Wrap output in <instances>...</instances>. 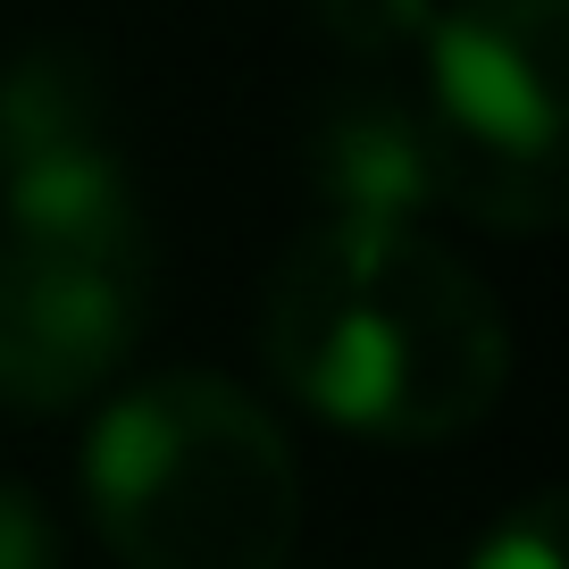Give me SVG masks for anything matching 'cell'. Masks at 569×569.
<instances>
[{
  "mask_svg": "<svg viewBox=\"0 0 569 569\" xmlns=\"http://www.w3.org/2000/svg\"><path fill=\"white\" fill-rule=\"evenodd\" d=\"M0 234L151 260V210L134 193V168H126L118 134L51 151V160H26V168H0Z\"/></svg>",
  "mask_w": 569,
  "mask_h": 569,
  "instance_id": "cell-6",
  "label": "cell"
},
{
  "mask_svg": "<svg viewBox=\"0 0 569 569\" xmlns=\"http://www.w3.org/2000/svg\"><path fill=\"white\" fill-rule=\"evenodd\" d=\"M302 177L327 218H427L436 210V151L410 92L386 76L336 84L302 126Z\"/></svg>",
  "mask_w": 569,
  "mask_h": 569,
  "instance_id": "cell-5",
  "label": "cell"
},
{
  "mask_svg": "<svg viewBox=\"0 0 569 569\" xmlns=\"http://www.w3.org/2000/svg\"><path fill=\"white\" fill-rule=\"evenodd\" d=\"M0 569H68L59 552V519L42 511V495L0 478Z\"/></svg>",
  "mask_w": 569,
  "mask_h": 569,
  "instance_id": "cell-10",
  "label": "cell"
},
{
  "mask_svg": "<svg viewBox=\"0 0 569 569\" xmlns=\"http://www.w3.org/2000/svg\"><path fill=\"white\" fill-rule=\"evenodd\" d=\"M469 569H561V495H528L519 511H502L486 528V545L469 552Z\"/></svg>",
  "mask_w": 569,
  "mask_h": 569,
  "instance_id": "cell-9",
  "label": "cell"
},
{
  "mask_svg": "<svg viewBox=\"0 0 569 569\" xmlns=\"http://www.w3.org/2000/svg\"><path fill=\"white\" fill-rule=\"evenodd\" d=\"M151 327V260L0 234V402L76 410L118 386Z\"/></svg>",
  "mask_w": 569,
  "mask_h": 569,
  "instance_id": "cell-4",
  "label": "cell"
},
{
  "mask_svg": "<svg viewBox=\"0 0 569 569\" xmlns=\"http://www.w3.org/2000/svg\"><path fill=\"white\" fill-rule=\"evenodd\" d=\"M569 0H436L419 34V118L436 201L495 234H552L569 210Z\"/></svg>",
  "mask_w": 569,
  "mask_h": 569,
  "instance_id": "cell-3",
  "label": "cell"
},
{
  "mask_svg": "<svg viewBox=\"0 0 569 569\" xmlns=\"http://www.w3.org/2000/svg\"><path fill=\"white\" fill-rule=\"evenodd\" d=\"M76 142H109V68L84 42H26L0 68V168L51 160Z\"/></svg>",
  "mask_w": 569,
  "mask_h": 569,
  "instance_id": "cell-7",
  "label": "cell"
},
{
  "mask_svg": "<svg viewBox=\"0 0 569 569\" xmlns=\"http://www.w3.org/2000/svg\"><path fill=\"white\" fill-rule=\"evenodd\" d=\"M277 386L369 445H452L511 386L502 302L419 218H327L277 260L260 310Z\"/></svg>",
  "mask_w": 569,
  "mask_h": 569,
  "instance_id": "cell-1",
  "label": "cell"
},
{
  "mask_svg": "<svg viewBox=\"0 0 569 569\" xmlns=\"http://www.w3.org/2000/svg\"><path fill=\"white\" fill-rule=\"evenodd\" d=\"M310 18H319V34L336 42V51L369 59V68L386 76L402 51H419L436 0H310Z\"/></svg>",
  "mask_w": 569,
  "mask_h": 569,
  "instance_id": "cell-8",
  "label": "cell"
},
{
  "mask_svg": "<svg viewBox=\"0 0 569 569\" xmlns=\"http://www.w3.org/2000/svg\"><path fill=\"white\" fill-rule=\"evenodd\" d=\"M84 511L118 569H284L302 469L243 386L160 369L118 386L84 427Z\"/></svg>",
  "mask_w": 569,
  "mask_h": 569,
  "instance_id": "cell-2",
  "label": "cell"
}]
</instances>
